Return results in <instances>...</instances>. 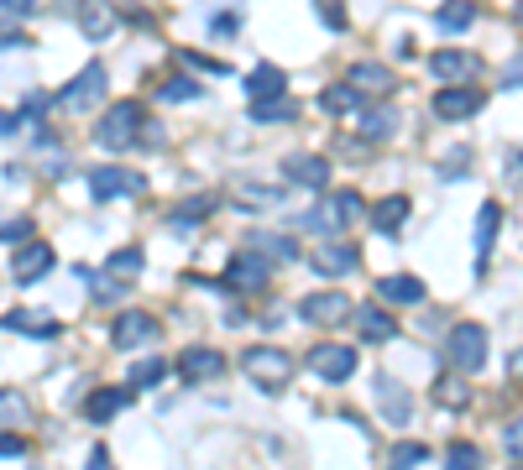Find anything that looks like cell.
<instances>
[{
	"label": "cell",
	"instance_id": "obj_1",
	"mask_svg": "<svg viewBox=\"0 0 523 470\" xmlns=\"http://www.w3.org/2000/svg\"><path fill=\"white\" fill-rule=\"evenodd\" d=\"M361 215H367L361 194H356V188H340V194H325L320 204L309 209V215H299L293 225H299V230H320V235H346Z\"/></svg>",
	"mask_w": 523,
	"mask_h": 470
},
{
	"label": "cell",
	"instance_id": "obj_2",
	"mask_svg": "<svg viewBox=\"0 0 523 470\" xmlns=\"http://www.w3.org/2000/svg\"><path fill=\"white\" fill-rule=\"evenodd\" d=\"M142 121H147V110L136 105V100L110 105L100 121H95V147H100V152H126V147H136V136H142Z\"/></svg>",
	"mask_w": 523,
	"mask_h": 470
},
{
	"label": "cell",
	"instance_id": "obj_3",
	"mask_svg": "<svg viewBox=\"0 0 523 470\" xmlns=\"http://www.w3.org/2000/svg\"><path fill=\"white\" fill-rule=\"evenodd\" d=\"M445 361L456 366L461 376H476L487 366V329L471 324V319L456 324V329H450V340H445Z\"/></svg>",
	"mask_w": 523,
	"mask_h": 470
},
{
	"label": "cell",
	"instance_id": "obj_4",
	"mask_svg": "<svg viewBox=\"0 0 523 470\" xmlns=\"http://www.w3.org/2000/svg\"><path fill=\"white\" fill-rule=\"evenodd\" d=\"M241 371L252 376L262 392H278V387L293 382V356H288V350H278V345H257V350H246Z\"/></svg>",
	"mask_w": 523,
	"mask_h": 470
},
{
	"label": "cell",
	"instance_id": "obj_5",
	"mask_svg": "<svg viewBox=\"0 0 523 470\" xmlns=\"http://www.w3.org/2000/svg\"><path fill=\"white\" fill-rule=\"evenodd\" d=\"M105 89H110L105 63H89V68H79V74L58 89V100H63L68 110H89V105H100V100H105Z\"/></svg>",
	"mask_w": 523,
	"mask_h": 470
},
{
	"label": "cell",
	"instance_id": "obj_6",
	"mask_svg": "<svg viewBox=\"0 0 523 470\" xmlns=\"http://www.w3.org/2000/svg\"><path fill=\"white\" fill-rule=\"evenodd\" d=\"M147 188V178L136 173V168H95L89 173V194H95L100 204H110V199H136Z\"/></svg>",
	"mask_w": 523,
	"mask_h": 470
},
{
	"label": "cell",
	"instance_id": "obj_7",
	"mask_svg": "<svg viewBox=\"0 0 523 470\" xmlns=\"http://www.w3.org/2000/svg\"><path fill=\"white\" fill-rule=\"evenodd\" d=\"M351 314H356V303H351L346 293H309V298L299 303V319H304V324H320V329L346 324Z\"/></svg>",
	"mask_w": 523,
	"mask_h": 470
},
{
	"label": "cell",
	"instance_id": "obj_8",
	"mask_svg": "<svg viewBox=\"0 0 523 470\" xmlns=\"http://www.w3.org/2000/svg\"><path fill=\"white\" fill-rule=\"evenodd\" d=\"M147 340H157V319L147 309H121L110 324V345L116 350H142Z\"/></svg>",
	"mask_w": 523,
	"mask_h": 470
},
{
	"label": "cell",
	"instance_id": "obj_9",
	"mask_svg": "<svg viewBox=\"0 0 523 470\" xmlns=\"http://www.w3.org/2000/svg\"><path fill=\"white\" fill-rule=\"evenodd\" d=\"M482 89H471V84H440L435 94V115L440 121H471V115H482Z\"/></svg>",
	"mask_w": 523,
	"mask_h": 470
},
{
	"label": "cell",
	"instance_id": "obj_10",
	"mask_svg": "<svg viewBox=\"0 0 523 470\" xmlns=\"http://www.w3.org/2000/svg\"><path fill=\"white\" fill-rule=\"evenodd\" d=\"M429 74H435L440 84H471L476 74H482V58L461 53V47H440V53L429 58Z\"/></svg>",
	"mask_w": 523,
	"mask_h": 470
},
{
	"label": "cell",
	"instance_id": "obj_11",
	"mask_svg": "<svg viewBox=\"0 0 523 470\" xmlns=\"http://www.w3.org/2000/svg\"><path fill=\"white\" fill-rule=\"evenodd\" d=\"M48 267H53V246L37 241V235H32V241H21L16 256H11V277L21 282V288H27V282H42V277H48Z\"/></svg>",
	"mask_w": 523,
	"mask_h": 470
},
{
	"label": "cell",
	"instance_id": "obj_12",
	"mask_svg": "<svg viewBox=\"0 0 523 470\" xmlns=\"http://www.w3.org/2000/svg\"><path fill=\"white\" fill-rule=\"evenodd\" d=\"M309 267L320 277H346V272L361 267V251L351 241H320V246H314V256H309Z\"/></svg>",
	"mask_w": 523,
	"mask_h": 470
},
{
	"label": "cell",
	"instance_id": "obj_13",
	"mask_svg": "<svg viewBox=\"0 0 523 470\" xmlns=\"http://www.w3.org/2000/svg\"><path fill=\"white\" fill-rule=\"evenodd\" d=\"M372 387H377V408H382V418H388L393 429H403V423L414 418V397H408V387L398 382V376H388V371H382Z\"/></svg>",
	"mask_w": 523,
	"mask_h": 470
},
{
	"label": "cell",
	"instance_id": "obj_14",
	"mask_svg": "<svg viewBox=\"0 0 523 470\" xmlns=\"http://www.w3.org/2000/svg\"><path fill=\"white\" fill-rule=\"evenodd\" d=\"M309 371L325 376V382H346L356 371V350L351 345H314L309 350Z\"/></svg>",
	"mask_w": 523,
	"mask_h": 470
},
{
	"label": "cell",
	"instance_id": "obj_15",
	"mask_svg": "<svg viewBox=\"0 0 523 470\" xmlns=\"http://www.w3.org/2000/svg\"><path fill=\"white\" fill-rule=\"evenodd\" d=\"M283 178L299 183V188H325L330 183V162L314 157V152H293V157H283Z\"/></svg>",
	"mask_w": 523,
	"mask_h": 470
},
{
	"label": "cell",
	"instance_id": "obj_16",
	"mask_svg": "<svg viewBox=\"0 0 523 470\" xmlns=\"http://www.w3.org/2000/svg\"><path fill=\"white\" fill-rule=\"evenodd\" d=\"M116 11H110V0H79V32L89 42H105V37H116Z\"/></svg>",
	"mask_w": 523,
	"mask_h": 470
},
{
	"label": "cell",
	"instance_id": "obj_17",
	"mask_svg": "<svg viewBox=\"0 0 523 470\" xmlns=\"http://www.w3.org/2000/svg\"><path fill=\"white\" fill-rule=\"evenodd\" d=\"M267 277H272V262H262V256H236L231 267H225V282L231 288H241V293H257V288H267Z\"/></svg>",
	"mask_w": 523,
	"mask_h": 470
},
{
	"label": "cell",
	"instance_id": "obj_18",
	"mask_svg": "<svg viewBox=\"0 0 523 470\" xmlns=\"http://www.w3.org/2000/svg\"><path fill=\"white\" fill-rule=\"evenodd\" d=\"M220 371H225V356L210 345H194V350H184V361H178V376H184V382H215Z\"/></svg>",
	"mask_w": 523,
	"mask_h": 470
},
{
	"label": "cell",
	"instance_id": "obj_19",
	"mask_svg": "<svg viewBox=\"0 0 523 470\" xmlns=\"http://www.w3.org/2000/svg\"><path fill=\"white\" fill-rule=\"evenodd\" d=\"M346 84H351L356 94H377V100H382V94H393V89H398V74H393L388 63H356Z\"/></svg>",
	"mask_w": 523,
	"mask_h": 470
},
{
	"label": "cell",
	"instance_id": "obj_20",
	"mask_svg": "<svg viewBox=\"0 0 523 470\" xmlns=\"http://www.w3.org/2000/svg\"><path fill=\"white\" fill-rule=\"evenodd\" d=\"M351 319H356V335H361V340H372V345L398 335V319H393L388 309H377V303H367V309H356Z\"/></svg>",
	"mask_w": 523,
	"mask_h": 470
},
{
	"label": "cell",
	"instance_id": "obj_21",
	"mask_svg": "<svg viewBox=\"0 0 523 470\" xmlns=\"http://www.w3.org/2000/svg\"><path fill=\"white\" fill-rule=\"evenodd\" d=\"M6 329H16V335H32V340H53L63 324L53 314H37V309H11L6 314Z\"/></svg>",
	"mask_w": 523,
	"mask_h": 470
},
{
	"label": "cell",
	"instance_id": "obj_22",
	"mask_svg": "<svg viewBox=\"0 0 523 470\" xmlns=\"http://www.w3.org/2000/svg\"><path fill=\"white\" fill-rule=\"evenodd\" d=\"M126 403H131V387H100V392H89L84 418H89V423H105V418H116Z\"/></svg>",
	"mask_w": 523,
	"mask_h": 470
},
{
	"label": "cell",
	"instance_id": "obj_23",
	"mask_svg": "<svg viewBox=\"0 0 523 470\" xmlns=\"http://www.w3.org/2000/svg\"><path fill=\"white\" fill-rule=\"evenodd\" d=\"M398 126V110L393 105H372V110H356V131L367 136V141H382V136H393Z\"/></svg>",
	"mask_w": 523,
	"mask_h": 470
},
{
	"label": "cell",
	"instance_id": "obj_24",
	"mask_svg": "<svg viewBox=\"0 0 523 470\" xmlns=\"http://www.w3.org/2000/svg\"><path fill=\"white\" fill-rule=\"evenodd\" d=\"M377 293L388 298V303H424V282L408 277V272H398V277H382Z\"/></svg>",
	"mask_w": 523,
	"mask_h": 470
},
{
	"label": "cell",
	"instance_id": "obj_25",
	"mask_svg": "<svg viewBox=\"0 0 523 470\" xmlns=\"http://www.w3.org/2000/svg\"><path fill=\"white\" fill-rule=\"evenodd\" d=\"M497 225H503V209H497V204L487 199V204H482V215H476V235H471V241H476V256H482V262H487V256H492Z\"/></svg>",
	"mask_w": 523,
	"mask_h": 470
},
{
	"label": "cell",
	"instance_id": "obj_26",
	"mask_svg": "<svg viewBox=\"0 0 523 470\" xmlns=\"http://www.w3.org/2000/svg\"><path fill=\"white\" fill-rule=\"evenodd\" d=\"M403 220H408V199H403V194H388V199L372 209V225H377L382 235H398Z\"/></svg>",
	"mask_w": 523,
	"mask_h": 470
},
{
	"label": "cell",
	"instance_id": "obj_27",
	"mask_svg": "<svg viewBox=\"0 0 523 470\" xmlns=\"http://www.w3.org/2000/svg\"><path fill=\"white\" fill-rule=\"evenodd\" d=\"M476 11H482L476 0H445L435 21H440V32H466L471 21H476Z\"/></svg>",
	"mask_w": 523,
	"mask_h": 470
},
{
	"label": "cell",
	"instance_id": "obj_28",
	"mask_svg": "<svg viewBox=\"0 0 523 470\" xmlns=\"http://www.w3.org/2000/svg\"><path fill=\"white\" fill-rule=\"evenodd\" d=\"M283 68H272V63H262V68H252V79H246V94L252 100H272V94H283Z\"/></svg>",
	"mask_w": 523,
	"mask_h": 470
},
{
	"label": "cell",
	"instance_id": "obj_29",
	"mask_svg": "<svg viewBox=\"0 0 523 470\" xmlns=\"http://www.w3.org/2000/svg\"><path fill=\"white\" fill-rule=\"evenodd\" d=\"M293 115H299V105L283 100V94H272V100H252V121H262V126H272V121H293Z\"/></svg>",
	"mask_w": 523,
	"mask_h": 470
},
{
	"label": "cell",
	"instance_id": "obj_30",
	"mask_svg": "<svg viewBox=\"0 0 523 470\" xmlns=\"http://www.w3.org/2000/svg\"><path fill=\"white\" fill-rule=\"evenodd\" d=\"M320 105H325L330 115H351V110H361V94H356L351 84H330V89L320 94Z\"/></svg>",
	"mask_w": 523,
	"mask_h": 470
},
{
	"label": "cell",
	"instance_id": "obj_31",
	"mask_svg": "<svg viewBox=\"0 0 523 470\" xmlns=\"http://www.w3.org/2000/svg\"><path fill=\"white\" fill-rule=\"evenodd\" d=\"M435 403H445V408H466L471 392H466L461 376H435Z\"/></svg>",
	"mask_w": 523,
	"mask_h": 470
},
{
	"label": "cell",
	"instance_id": "obj_32",
	"mask_svg": "<svg viewBox=\"0 0 523 470\" xmlns=\"http://www.w3.org/2000/svg\"><path fill=\"white\" fill-rule=\"evenodd\" d=\"M215 204L220 199H210V194H204V199H194V204H184V209H173V230H194V220H204V215H215Z\"/></svg>",
	"mask_w": 523,
	"mask_h": 470
},
{
	"label": "cell",
	"instance_id": "obj_33",
	"mask_svg": "<svg viewBox=\"0 0 523 470\" xmlns=\"http://www.w3.org/2000/svg\"><path fill=\"white\" fill-rule=\"evenodd\" d=\"M163 376H168L163 356H147V361H136V366H131V382H126V387H157Z\"/></svg>",
	"mask_w": 523,
	"mask_h": 470
},
{
	"label": "cell",
	"instance_id": "obj_34",
	"mask_svg": "<svg viewBox=\"0 0 523 470\" xmlns=\"http://www.w3.org/2000/svg\"><path fill=\"white\" fill-rule=\"evenodd\" d=\"M27 418H32V403H27V397H21L16 387L0 392V423H27Z\"/></svg>",
	"mask_w": 523,
	"mask_h": 470
},
{
	"label": "cell",
	"instance_id": "obj_35",
	"mask_svg": "<svg viewBox=\"0 0 523 470\" xmlns=\"http://www.w3.org/2000/svg\"><path fill=\"white\" fill-rule=\"evenodd\" d=\"M157 100H173V105H189V100H204V89L194 79H168L163 89H157Z\"/></svg>",
	"mask_w": 523,
	"mask_h": 470
},
{
	"label": "cell",
	"instance_id": "obj_36",
	"mask_svg": "<svg viewBox=\"0 0 523 470\" xmlns=\"http://www.w3.org/2000/svg\"><path fill=\"white\" fill-rule=\"evenodd\" d=\"M252 246L262 256H278V262H293V256H299V246H293L288 235H252Z\"/></svg>",
	"mask_w": 523,
	"mask_h": 470
},
{
	"label": "cell",
	"instance_id": "obj_37",
	"mask_svg": "<svg viewBox=\"0 0 523 470\" xmlns=\"http://www.w3.org/2000/svg\"><path fill=\"white\" fill-rule=\"evenodd\" d=\"M445 470H482V450H476V444H450Z\"/></svg>",
	"mask_w": 523,
	"mask_h": 470
},
{
	"label": "cell",
	"instance_id": "obj_38",
	"mask_svg": "<svg viewBox=\"0 0 523 470\" xmlns=\"http://www.w3.org/2000/svg\"><path fill=\"white\" fill-rule=\"evenodd\" d=\"M105 272H116V277H136V272H142V251H136V246L116 251V256L105 262Z\"/></svg>",
	"mask_w": 523,
	"mask_h": 470
},
{
	"label": "cell",
	"instance_id": "obj_39",
	"mask_svg": "<svg viewBox=\"0 0 523 470\" xmlns=\"http://www.w3.org/2000/svg\"><path fill=\"white\" fill-rule=\"evenodd\" d=\"M210 32H215V37H236V32H241V11H236V6H225V11H215V21H210Z\"/></svg>",
	"mask_w": 523,
	"mask_h": 470
},
{
	"label": "cell",
	"instance_id": "obj_40",
	"mask_svg": "<svg viewBox=\"0 0 523 470\" xmlns=\"http://www.w3.org/2000/svg\"><path fill=\"white\" fill-rule=\"evenodd\" d=\"M0 241H11V246L32 241V220L27 215H21V220H0Z\"/></svg>",
	"mask_w": 523,
	"mask_h": 470
},
{
	"label": "cell",
	"instance_id": "obj_41",
	"mask_svg": "<svg viewBox=\"0 0 523 470\" xmlns=\"http://www.w3.org/2000/svg\"><path fill=\"white\" fill-rule=\"evenodd\" d=\"M320 16H325L330 32H346V6H340V0H320Z\"/></svg>",
	"mask_w": 523,
	"mask_h": 470
},
{
	"label": "cell",
	"instance_id": "obj_42",
	"mask_svg": "<svg viewBox=\"0 0 523 470\" xmlns=\"http://www.w3.org/2000/svg\"><path fill=\"white\" fill-rule=\"evenodd\" d=\"M178 63H184V68H199V74H225V63L204 58V53H178Z\"/></svg>",
	"mask_w": 523,
	"mask_h": 470
},
{
	"label": "cell",
	"instance_id": "obj_43",
	"mask_svg": "<svg viewBox=\"0 0 523 470\" xmlns=\"http://www.w3.org/2000/svg\"><path fill=\"white\" fill-rule=\"evenodd\" d=\"M27 455V439L21 434H0V460H21Z\"/></svg>",
	"mask_w": 523,
	"mask_h": 470
},
{
	"label": "cell",
	"instance_id": "obj_44",
	"mask_svg": "<svg viewBox=\"0 0 523 470\" xmlns=\"http://www.w3.org/2000/svg\"><path fill=\"white\" fill-rule=\"evenodd\" d=\"M0 47H27V32H21V21H0Z\"/></svg>",
	"mask_w": 523,
	"mask_h": 470
},
{
	"label": "cell",
	"instance_id": "obj_45",
	"mask_svg": "<svg viewBox=\"0 0 523 470\" xmlns=\"http://www.w3.org/2000/svg\"><path fill=\"white\" fill-rule=\"evenodd\" d=\"M136 147L157 152V147H163V126H157V121H142V136H136Z\"/></svg>",
	"mask_w": 523,
	"mask_h": 470
},
{
	"label": "cell",
	"instance_id": "obj_46",
	"mask_svg": "<svg viewBox=\"0 0 523 470\" xmlns=\"http://www.w3.org/2000/svg\"><path fill=\"white\" fill-rule=\"evenodd\" d=\"M424 460V450H419V444H403V450L393 455V470H414Z\"/></svg>",
	"mask_w": 523,
	"mask_h": 470
},
{
	"label": "cell",
	"instance_id": "obj_47",
	"mask_svg": "<svg viewBox=\"0 0 523 470\" xmlns=\"http://www.w3.org/2000/svg\"><path fill=\"white\" fill-rule=\"evenodd\" d=\"M32 6H37V0H0V16L21 21V16H32Z\"/></svg>",
	"mask_w": 523,
	"mask_h": 470
},
{
	"label": "cell",
	"instance_id": "obj_48",
	"mask_svg": "<svg viewBox=\"0 0 523 470\" xmlns=\"http://www.w3.org/2000/svg\"><path fill=\"white\" fill-rule=\"evenodd\" d=\"M503 84H508V89H518V84H523V53H518L508 68H503Z\"/></svg>",
	"mask_w": 523,
	"mask_h": 470
},
{
	"label": "cell",
	"instance_id": "obj_49",
	"mask_svg": "<svg viewBox=\"0 0 523 470\" xmlns=\"http://www.w3.org/2000/svg\"><path fill=\"white\" fill-rule=\"evenodd\" d=\"M508 450H513V455L523 460V418H518V423H513V429H508Z\"/></svg>",
	"mask_w": 523,
	"mask_h": 470
},
{
	"label": "cell",
	"instance_id": "obj_50",
	"mask_svg": "<svg viewBox=\"0 0 523 470\" xmlns=\"http://www.w3.org/2000/svg\"><path fill=\"white\" fill-rule=\"evenodd\" d=\"M11 131H21V115H0V136H11Z\"/></svg>",
	"mask_w": 523,
	"mask_h": 470
},
{
	"label": "cell",
	"instance_id": "obj_51",
	"mask_svg": "<svg viewBox=\"0 0 523 470\" xmlns=\"http://www.w3.org/2000/svg\"><path fill=\"white\" fill-rule=\"evenodd\" d=\"M89 470H110V455H105V450H95V455H89Z\"/></svg>",
	"mask_w": 523,
	"mask_h": 470
},
{
	"label": "cell",
	"instance_id": "obj_52",
	"mask_svg": "<svg viewBox=\"0 0 523 470\" xmlns=\"http://www.w3.org/2000/svg\"><path fill=\"white\" fill-rule=\"evenodd\" d=\"M508 168H513V173H523V152H513V157H508Z\"/></svg>",
	"mask_w": 523,
	"mask_h": 470
},
{
	"label": "cell",
	"instance_id": "obj_53",
	"mask_svg": "<svg viewBox=\"0 0 523 470\" xmlns=\"http://www.w3.org/2000/svg\"><path fill=\"white\" fill-rule=\"evenodd\" d=\"M513 16H518V27H523V0H518V11H513Z\"/></svg>",
	"mask_w": 523,
	"mask_h": 470
},
{
	"label": "cell",
	"instance_id": "obj_54",
	"mask_svg": "<svg viewBox=\"0 0 523 470\" xmlns=\"http://www.w3.org/2000/svg\"><path fill=\"white\" fill-rule=\"evenodd\" d=\"M518 470H523V465H518Z\"/></svg>",
	"mask_w": 523,
	"mask_h": 470
}]
</instances>
